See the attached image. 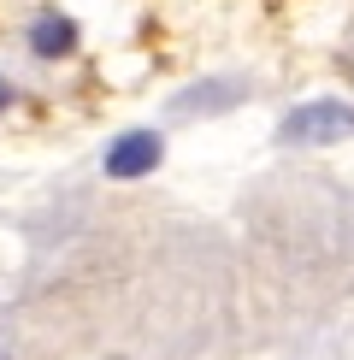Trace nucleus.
Segmentation results:
<instances>
[{
    "label": "nucleus",
    "mask_w": 354,
    "mask_h": 360,
    "mask_svg": "<svg viewBox=\"0 0 354 360\" xmlns=\"http://www.w3.org/2000/svg\"><path fill=\"white\" fill-rule=\"evenodd\" d=\"M277 136L289 148H331V142L354 136V107L348 101H301L295 112H284Z\"/></svg>",
    "instance_id": "1"
},
{
    "label": "nucleus",
    "mask_w": 354,
    "mask_h": 360,
    "mask_svg": "<svg viewBox=\"0 0 354 360\" xmlns=\"http://www.w3.org/2000/svg\"><path fill=\"white\" fill-rule=\"evenodd\" d=\"M166 160V142L154 136V130H124V136H112V148H107V177L112 184H136V177H148Z\"/></svg>",
    "instance_id": "2"
},
{
    "label": "nucleus",
    "mask_w": 354,
    "mask_h": 360,
    "mask_svg": "<svg viewBox=\"0 0 354 360\" xmlns=\"http://www.w3.org/2000/svg\"><path fill=\"white\" fill-rule=\"evenodd\" d=\"M29 53H36V59H65V53H77V24L59 18V12H41V18L29 24Z\"/></svg>",
    "instance_id": "3"
},
{
    "label": "nucleus",
    "mask_w": 354,
    "mask_h": 360,
    "mask_svg": "<svg viewBox=\"0 0 354 360\" xmlns=\"http://www.w3.org/2000/svg\"><path fill=\"white\" fill-rule=\"evenodd\" d=\"M236 95H242L236 83H201V89H189V95H177L171 112L177 118H189V112H225V107H236Z\"/></svg>",
    "instance_id": "4"
},
{
    "label": "nucleus",
    "mask_w": 354,
    "mask_h": 360,
    "mask_svg": "<svg viewBox=\"0 0 354 360\" xmlns=\"http://www.w3.org/2000/svg\"><path fill=\"white\" fill-rule=\"evenodd\" d=\"M6 107H12V83L0 77V112H6Z\"/></svg>",
    "instance_id": "5"
},
{
    "label": "nucleus",
    "mask_w": 354,
    "mask_h": 360,
    "mask_svg": "<svg viewBox=\"0 0 354 360\" xmlns=\"http://www.w3.org/2000/svg\"><path fill=\"white\" fill-rule=\"evenodd\" d=\"M0 360H6V354H0Z\"/></svg>",
    "instance_id": "6"
}]
</instances>
